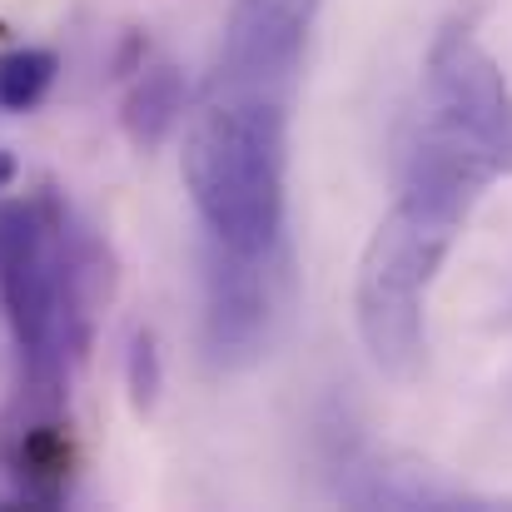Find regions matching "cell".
<instances>
[{
    "mask_svg": "<svg viewBox=\"0 0 512 512\" xmlns=\"http://www.w3.org/2000/svg\"><path fill=\"white\" fill-rule=\"evenodd\" d=\"M204 234L269 254L284 239V100L274 90H214L179 150Z\"/></svg>",
    "mask_w": 512,
    "mask_h": 512,
    "instance_id": "cell-1",
    "label": "cell"
},
{
    "mask_svg": "<svg viewBox=\"0 0 512 512\" xmlns=\"http://www.w3.org/2000/svg\"><path fill=\"white\" fill-rule=\"evenodd\" d=\"M458 234V219L398 194V204L378 219V229L363 244L353 279V319L373 368L393 383H413L423 368V299Z\"/></svg>",
    "mask_w": 512,
    "mask_h": 512,
    "instance_id": "cell-2",
    "label": "cell"
},
{
    "mask_svg": "<svg viewBox=\"0 0 512 512\" xmlns=\"http://www.w3.org/2000/svg\"><path fill=\"white\" fill-rule=\"evenodd\" d=\"M55 199H20L0 209V299L20 348V398L65 408V373L75 363L60 264H55Z\"/></svg>",
    "mask_w": 512,
    "mask_h": 512,
    "instance_id": "cell-3",
    "label": "cell"
},
{
    "mask_svg": "<svg viewBox=\"0 0 512 512\" xmlns=\"http://www.w3.org/2000/svg\"><path fill=\"white\" fill-rule=\"evenodd\" d=\"M428 120L473 145L493 174H512V85L468 15L438 25L423 65Z\"/></svg>",
    "mask_w": 512,
    "mask_h": 512,
    "instance_id": "cell-4",
    "label": "cell"
},
{
    "mask_svg": "<svg viewBox=\"0 0 512 512\" xmlns=\"http://www.w3.org/2000/svg\"><path fill=\"white\" fill-rule=\"evenodd\" d=\"M204 358L224 373L249 368L269 353L284 319V269L279 249L239 254L204 239Z\"/></svg>",
    "mask_w": 512,
    "mask_h": 512,
    "instance_id": "cell-5",
    "label": "cell"
},
{
    "mask_svg": "<svg viewBox=\"0 0 512 512\" xmlns=\"http://www.w3.org/2000/svg\"><path fill=\"white\" fill-rule=\"evenodd\" d=\"M324 0H234L224 20L214 90H274L299 70L309 25Z\"/></svg>",
    "mask_w": 512,
    "mask_h": 512,
    "instance_id": "cell-6",
    "label": "cell"
},
{
    "mask_svg": "<svg viewBox=\"0 0 512 512\" xmlns=\"http://www.w3.org/2000/svg\"><path fill=\"white\" fill-rule=\"evenodd\" d=\"M0 463L15 478L25 503H35V508L65 503L80 453H75V438H70L60 408L20 398V413L0 423Z\"/></svg>",
    "mask_w": 512,
    "mask_h": 512,
    "instance_id": "cell-7",
    "label": "cell"
},
{
    "mask_svg": "<svg viewBox=\"0 0 512 512\" xmlns=\"http://www.w3.org/2000/svg\"><path fill=\"white\" fill-rule=\"evenodd\" d=\"M184 105H189V85L174 65H150L135 75V85L125 90V105H120V125L130 135L135 150H160L174 135V125L184 120Z\"/></svg>",
    "mask_w": 512,
    "mask_h": 512,
    "instance_id": "cell-8",
    "label": "cell"
},
{
    "mask_svg": "<svg viewBox=\"0 0 512 512\" xmlns=\"http://www.w3.org/2000/svg\"><path fill=\"white\" fill-rule=\"evenodd\" d=\"M55 50H40V45H20V50H5L0 55V110L5 115H25L35 110L50 85H55Z\"/></svg>",
    "mask_w": 512,
    "mask_h": 512,
    "instance_id": "cell-9",
    "label": "cell"
},
{
    "mask_svg": "<svg viewBox=\"0 0 512 512\" xmlns=\"http://www.w3.org/2000/svg\"><path fill=\"white\" fill-rule=\"evenodd\" d=\"M125 388H130V408L135 413H155L160 403V388H165V363H160V343L150 329H140L130 339L125 353Z\"/></svg>",
    "mask_w": 512,
    "mask_h": 512,
    "instance_id": "cell-10",
    "label": "cell"
},
{
    "mask_svg": "<svg viewBox=\"0 0 512 512\" xmlns=\"http://www.w3.org/2000/svg\"><path fill=\"white\" fill-rule=\"evenodd\" d=\"M10 179H15V160H10V155H0V189H5Z\"/></svg>",
    "mask_w": 512,
    "mask_h": 512,
    "instance_id": "cell-11",
    "label": "cell"
}]
</instances>
